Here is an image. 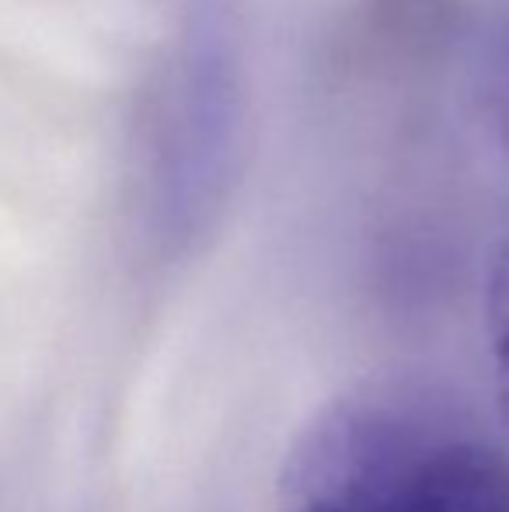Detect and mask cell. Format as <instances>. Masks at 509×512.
<instances>
[{"mask_svg":"<svg viewBox=\"0 0 509 512\" xmlns=\"http://www.w3.org/2000/svg\"><path fill=\"white\" fill-rule=\"evenodd\" d=\"M496 112H499V129H503L506 143H509V49L499 60L496 70Z\"/></svg>","mask_w":509,"mask_h":512,"instance_id":"4","label":"cell"},{"mask_svg":"<svg viewBox=\"0 0 509 512\" xmlns=\"http://www.w3.org/2000/svg\"><path fill=\"white\" fill-rule=\"evenodd\" d=\"M485 335H489L496 408L509 429V241L499 244L485 272Z\"/></svg>","mask_w":509,"mask_h":512,"instance_id":"3","label":"cell"},{"mask_svg":"<svg viewBox=\"0 0 509 512\" xmlns=\"http://www.w3.org/2000/svg\"><path fill=\"white\" fill-rule=\"evenodd\" d=\"M279 512H509V464L381 398H339L304 425Z\"/></svg>","mask_w":509,"mask_h":512,"instance_id":"1","label":"cell"},{"mask_svg":"<svg viewBox=\"0 0 509 512\" xmlns=\"http://www.w3.org/2000/svg\"><path fill=\"white\" fill-rule=\"evenodd\" d=\"M245 129L238 14L231 0H178L175 39L143 133L157 220L196 234L231 189Z\"/></svg>","mask_w":509,"mask_h":512,"instance_id":"2","label":"cell"}]
</instances>
